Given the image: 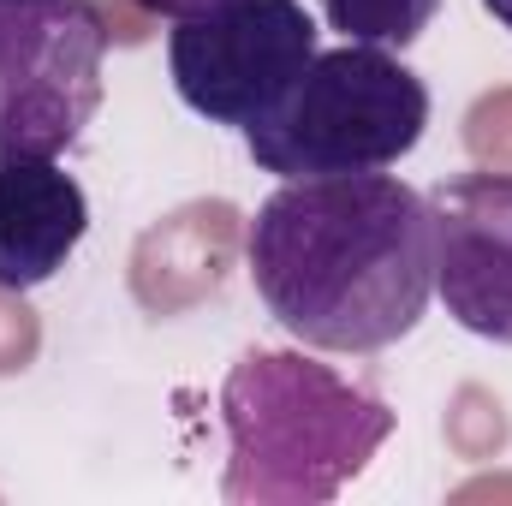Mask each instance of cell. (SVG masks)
I'll return each instance as SVG.
<instances>
[{
	"label": "cell",
	"mask_w": 512,
	"mask_h": 506,
	"mask_svg": "<svg viewBox=\"0 0 512 506\" xmlns=\"http://www.w3.org/2000/svg\"><path fill=\"white\" fill-rule=\"evenodd\" d=\"M245 268L298 346L346 358L387 352L435 298L429 197L393 173L280 179L245 227Z\"/></svg>",
	"instance_id": "cell-1"
},
{
	"label": "cell",
	"mask_w": 512,
	"mask_h": 506,
	"mask_svg": "<svg viewBox=\"0 0 512 506\" xmlns=\"http://www.w3.org/2000/svg\"><path fill=\"white\" fill-rule=\"evenodd\" d=\"M227 483L233 506H316L334 501L393 435L376 393L340 381L298 352H245L221 387Z\"/></svg>",
	"instance_id": "cell-2"
},
{
	"label": "cell",
	"mask_w": 512,
	"mask_h": 506,
	"mask_svg": "<svg viewBox=\"0 0 512 506\" xmlns=\"http://www.w3.org/2000/svg\"><path fill=\"white\" fill-rule=\"evenodd\" d=\"M429 131V84L370 42L316 48L304 78L245 126V149L274 179L316 173H387Z\"/></svg>",
	"instance_id": "cell-3"
},
{
	"label": "cell",
	"mask_w": 512,
	"mask_h": 506,
	"mask_svg": "<svg viewBox=\"0 0 512 506\" xmlns=\"http://www.w3.org/2000/svg\"><path fill=\"white\" fill-rule=\"evenodd\" d=\"M96 0H0V161H60L102 108Z\"/></svg>",
	"instance_id": "cell-4"
},
{
	"label": "cell",
	"mask_w": 512,
	"mask_h": 506,
	"mask_svg": "<svg viewBox=\"0 0 512 506\" xmlns=\"http://www.w3.org/2000/svg\"><path fill=\"white\" fill-rule=\"evenodd\" d=\"M322 30L298 0H215L173 18L167 72L179 102L209 126H256L316 60Z\"/></svg>",
	"instance_id": "cell-5"
},
{
	"label": "cell",
	"mask_w": 512,
	"mask_h": 506,
	"mask_svg": "<svg viewBox=\"0 0 512 506\" xmlns=\"http://www.w3.org/2000/svg\"><path fill=\"white\" fill-rule=\"evenodd\" d=\"M423 197L435 221V298L465 334L512 346V173H447Z\"/></svg>",
	"instance_id": "cell-6"
},
{
	"label": "cell",
	"mask_w": 512,
	"mask_h": 506,
	"mask_svg": "<svg viewBox=\"0 0 512 506\" xmlns=\"http://www.w3.org/2000/svg\"><path fill=\"white\" fill-rule=\"evenodd\" d=\"M90 233V197L60 161H0V292H30Z\"/></svg>",
	"instance_id": "cell-7"
},
{
	"label": "cell",
	"mask_w": 512,
	"mask_h": 506,
	"mask_svg": "<svg viewBox=\"0 0 512 506\" xmlns=\"http://www.w3.org/2000/svg\"><path fill=\"white\" fill-rule=\"evenodd\" d=\"M441 0H322L328 30H340L346 42H370V48H411L429 24H435Z\"/></svg>",
	"instance_id": "cell-8"
},
{
	"label": "cell",
	"mask_w": 512,
	"mask_h": 506,
	"mask_svg": "<svg viewBox=\"0 0 512 506\" xmlns=\"http://www.w3.org/2000/svg\"><path fill=\"white\" fill-rule=\"evenodd\" d=\"M131 6H143L149 18H191V12H209L215 0H131Z\"/></svg>",
	"instance_id": "cell-9"
},
{
	"label": "cell",
	"mask_w": 512,
	"mask_h": 506,
	"mask_svg": "<svg viewBox=\"0 0 512 506\" xmlns=\"http://www.w3.org/2000/svg\"><path fill=\"white\" fill-rule=\"evenodd\" d=\"M483 6H489V18H495L501 30H512V0H483Z\"/></svg>",
	"instance_id": "cell-10"
}]
</instances>
